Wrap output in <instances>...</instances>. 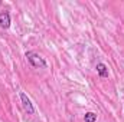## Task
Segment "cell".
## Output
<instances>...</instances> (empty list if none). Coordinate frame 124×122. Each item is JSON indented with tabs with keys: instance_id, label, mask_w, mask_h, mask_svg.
I'll use <instances>...</instances> for the list:
<instances>
[{
	"instance_id": "3",
	"label": "cell",
	"mask_w": 124,
	"mask_h": 122,
	"mask_svg": "<svg viewBox=\"0 0 124 122\" xmlns=\"http://www.w3.org/2000/svg\"><path fill=\"white\" fill-rule=\"evenodd\" d=\"M10 14L9 12H0V27L1 29H9L10 27Z\"/></svg>"
},
{
	"instance_id": "4",
	"label": "cell",
	"mask_w": 124,
	"mask_h": 122,
	"mask_svg": "<svg viewBox=\"0 0 124 122\" xmlns=\"http://www.w3.org/2000/svg\"><path fill=\"white\" fill-rule=\"evenodd\" d=\"M95 69H97V73L100 75V78H108L110 72H108V68L104 63H97Z\"/></svg>"
},
{
	"instance_id": "2",
	"label": "cell",
	"mask_w": 124,
	"mask_h": 122,
	"mask_svg": "<svg viewBox=\"0 0 124 122\" xmlns=\"http://www.w3.org/2000/svg\"><path fill=\"white\" fill-rule=\"evenodd\" d=\"M20 101H22V105H23L25 111H26L29 115L35 114V108H33V105H32L31 99L28 98V95H26L25 92H20Z\"/></svg>"
},
{
	"instance_id": "5",
	"label": "cell",
	"mask_w": 124,
	"mask_h": 122,
	"mask_svg": "<svg viewBox=\"0 0 124 122\" xmlns=\"http://www.w3.org/2000/svg\"><path fill=\"white\" fill-rule=\"evenodd\" d=\"M84 121L85 122H95L97 121V114H94V112H87V114L84 115Z\"/></svg>"
},
{
	"instance_id": "1",
	"label": "cell",
	"mask_w": 124,
	"mask_h": 122,
	"mask_svg": "<svg viewBox=\"0 0 124 122\" xmlns=\"http://www.w3.org/2000/svg\"><path fill=\"white\" fill-rule=\"evenodd\" d=\"M25 56H26L28 62L31 63V66L35 68V69H45V68L48 66L46 61H45L39 53H36V52H33V50H28V52L25 53Z\"/></svg>"
}]
</instances>
